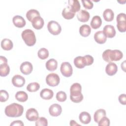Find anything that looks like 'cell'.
<instances>
[{
	"instance_id": "obj_6",
	"label": "cell",
	"mask_w": 126,
	"mask_h": 126,
	"mask_svg": "<svg viewBox=\"0 0 126 126\" xmlns=\"http://www.w3.org/2000/svg\"><path fill=\"white\" fill-rule=\"evenodd\" d=\"M60 70L62 74L66 77L71 76L73 73L72 67L68 62L63 63L61 65Z\"/></svg>"
},
{
	"instance_id": "obj_5",
	"label": "cell",
	"mask_w": 126,
	"mask_h": 126,
	"mask_svg": "<svg viewBox=\"0 0 126 126\" xmlns=\"http://www.w3.org/2000/svg\"><path fill=\"white\" fill-rule=\"evenodd\" d=\"M60 81L59 76L55 73H50L46 77V82L48 85L55 87L59 85Z\"/></svg>"
},
{
	"instance_id": "obj_33",
	"label": "cell",
	"mask_w": 126,
	"mask_h": 126,
	"mask_svg": "<svg viewBox=\"0 0 126 126\" xmlns=\"http://www.w3.org/2000/svg\"><path fill=\"white\" fill-rule=\"evenodd\" d=\"M40 88L39 84L37 82L31 83L27 86V90L30 92H35Z\"/></svg>"
},
{
	"instance_id": "obj_1",
	"label": "cell",
	"mask_w": 126,
	"mask_h": 126,
	"mask_svg": "<svg viewBox=\"0 0 126 126\" xmlns=\"http://www.w3.org/2000/svg\"><path fill=\"white\" fill-rule=\"evenodd\" d=\"M24 107L22 105L13 103L7 106L4 110L5 115L9 117H18L23 114Z\"/></svg>"
},
{
	"instance_id": "obj_37",
	"label": "cell",
	"mask_w": 126,
	"mask_h": 126,
	"mask_svg": "<svg viewBox=\"0 0 126 126\" xmlns=\"http://www.w3.org/2000/svg\"><path fill=\"white\" fill-rule=\"evenodd\" d=\"M9 97L8 93L3 90H0V102H5L8 100Z\"/></svg>"
},
{
	"instance_id": "obj_25",
	"label": "cell",
	"mask_w": 126,
	"mask_h": 126,
	"mask_svg": "<svg viewBox=\"0 0 126 126\" xmlns=\"http://www.w3.org/2000/svg\"><path fill=\"white\" fill-rule=\"evenodd\" d=\"M106 116L105 110L103 109H99L97 110L94 113V119L95 123H97L104 117Z\"/></svg>"
},
{
	"instance_id": "obj_17",
	"label": "cell",
	"mask_w": 126,
	"mask_h": 126,
	"mask_svg": "<svg viewBox=\"0 0 126 126\" xmlns=\"http://www.w3.org/2000/svg\"><path fill=\"white\" fill-rule=\"evenodd\" d=\"M90 17V13L85 10H81L77 14V18L78 20L82 22H86L88 21Z\"/></svg>"
},
{
	"instance_id": "obj_41",
	"label": "cell",
	"mask_w": 126,
	"mask_h": 126,
	"mask_svg": "<svg viewBox=\"0 0 126 126\" xmlns=\"http://www.w3.org/2000/svg\"><path fill=\"white\" fill-rule=\"evenodd\" d=\"M86 65H90L93 64L94 62V58L89 55H87L84 57Z\"/></svg>"
},
{
	"instance_id": "obj_26",
	"label": "cell",
	"mask_w": 126,
	"mask_h": 126,
	"mask_svg": "<svg viewBox=\"0 0 126 126\" xmlns=\"http://www.w3.org/2000/svg\"><path fill=\"white\" fill-rule=\"evenodd\" d=\"M103 17L106 21L110 22L114 19V13L112 9L107 8L104 11L103 13Z\"/></svg>"
},
{
	"instance_id": "obj_19",
	"label": "cell",
	"mask_w": 126,
	"mask_h": 126,
	"mask_svg": "<svg viewBox=\"0 0 126 126\" xmlns=\"http://www.w3.org/2000/svg\"><path fill=\"white\" fill-rule=\"evenodd\" d=\"M62 14V16L65 19L69 20L73 18L74 17L75 13L74 12L69 6H67L63 9Z\"/></svg>"
},
{
	"instance_id": "obj_27",
	"label": "cell",
	"mask_w": 126,
	"mask_h": 126,
	"mask_svg": "<svg viewBox=\"0 0 126 126\" xmlns=\"http://www.w3.org/2000/svg\"><path fill=\"white\" fill-rule=\"evenodd\" d=\"M75 66L78 68H83L86 66L85 60L83 57L78 56L74 59L73 61Z\"/></svg>"
},
{
	"instance_id": "obj_3",
	"label": "cell",
	"mask_w": 126,
	"mask_h": 126,
	"mask_svg": "<svg viewBox=\"0 0 126 126\" xmlns=\"http://www.w3.org/2000/svg\"><path fill=\"white\" fill-rule=\"evenodd\" d=\"M21 36L27 45L32 46L35 44L36 42V37L34 32L32 30H25L22 32Z\"/></svg>"
},
{
	"instance_id": "obj_11",
	"label": "cell",
	"mask_w": 126,
	"mask_h": 126,
	"mask_svg": "<svg viewBox=\"0 0 126 126\" xmlns=\"http://www.w3.org/2000/svg\"><path fill=\"white\" fill-rule=\"evenodd\" d=\"M103 32L106 37L112 38L116 35V30L113 26L107 25L103 28Z\"/></svg>"
},
{
	"instance_id": "obj_14",
	"label": "cell",
	"mask_w": 126,
	"mask_h": 126,
	"mask_svg": "<svg viewBox=\"0 0 126 126\" xmlns=\"http://www.w3.org/2000/svg\"><path fill=\"white\" fill-rule=\"evenodd\" d=\"M31 22L32 27L36 30L42 29L44 24V20L40 16H37L34 18Z\"/></svg>"
},
{
	"instance_id": "obj_35",
	"label": "cell",
	"mask_w": 126,
	"mask_h": 126,
	"mask_svg": "<svg viewBox=\"0 0 126 126\" xmlns=\"http://www.w3.org/2000/svg\"><path fill=\"white\" fill-rule=\"evenodd\" d=\"M35 125L36 126H47L48 125V121L45 117H39L36 121Z\"/></svg>"
},
{
	"instance_id": "obj_24",
	"label": "cell",
	"mask_w": 126,
	"mask_h": 126,
	"mask_svg": "<svg viewBox=\"0 0 126 126\" xmlns=\"http://www.w3.org/2000/svg\"><path fill=\"white\" fill-rule=\"evenodd\" d=\"M91 32V29L88 25L84 24L82 25L79 28V33L83 37L88 36Z\"/></svg>"
},
{
	"instance_id": "obj_42",
	"label": "cell",
	"mask_w": 126,
	"mask_h": 126,
	"mask_svg": "<svg viewBox=\"0 0 126 126\" xmlns=\"http://www.w3.org/2000/svg\"><path fill=\"white\" fill-rule=\"evenodd\" d=\"M117 22L119 21H126V15L124 13H120L119 14L116 18Z\"/></svg>"
},
{
	"instance_id": "obj_18",
	"label": "cell",
	"mask_w": 126,
	"mask_h": 126,
	"mask_svg": "<svg viewBox=\"0 0 126 126\" xmlns=\"http://www.w3.org/2000/svg\"><path fill=\"white\" fill-rule=\"evenodd\" d=\"M54 95V92L52 90L45 88L42 89L40 93V97L45 100H49L51 99Z\"/></svg>"
},
{
	"instance_id": "obj_4",
	"label": "cell",
	"mask_w": 126,
	"mask_h": 126,
	"mask_svg": "<svg viewBox=\"0 0 126 126\" xmlns=\"http://www.w3.org/2000/svg\"><path fill=\"white\" fill-rule=\"evenodd\" d=\"M47 29L49 32L54 35L59 34L62 31V28L60 25L57 22L53 20L48 22Z\"/></svg>"
},
{
	"instance_id": "obj_46",
	"label": "cell",
	"mask_w": 126,
	"mask_h": 126,
	"mask_svg": "<svg viewBox=\"0 0 126 126\" xmlns=\"http://www.w3.org/2000/svg\"><path fill=\"white\" fill-rule=\"evenodd\" d=\"M70 126H81L79 124H77L76 122V121H75L74 120H71L70 121Z\"/></svg>"
},
{
	"instance_id": "obj_34",
	"label": "cell",
	"mask_w": 126,
	"mask_h": 126,
	"mask_svg": "<svg viewBox=\"0 0 126 126\" xmlns=\"http://www.w3.org/2000/svg\"><path fill=\"white\" fill-rule=\"evenodd\" d=\"M66 94L63 91H59L56 94V99L59 102H63L66 99Z\"/></svg>"
},
{
	"instance_id": "obj_47",
	"label": "cell",
	"mask_w": 126,
	"mask_h": 126,
	"mask_svg": "<svg viewBox=\"0 0 126 126\" xmlns=\"http://www.w3.org/2000/svg\"><path fill=\"white\" fill-rule=\"evenodd\" d=\"M123 67H125V61H124L123 63L121 64V68L122 69H123Z\"/></svg>"
},
{
	"instance_id": "obj_30",
	"label": "cell",
	"mask_w": 126,
	"mask_h": 126,
	"mask_svg": "<svg viewBox=\"0 0 126 126\" xmlns=\"http://www.w3.org/2000/svg\"><path fill=\"white\" fill-rule=\"evenodd\" d=\"M15 98L20 102H25L28 98V94L24 91H18L15 95Z\"/></svg>"
},
{
	"instance_id": "obj_8",
	"label": "cell",
	"mask_w": 126,
	"mask_h": 126,
	"mask_svg": "<svg viewBox=\"0 0 126 126\" xmlns=\"http://www.w3.org/2000/svg\"><path fill=\"white\" fill-rule=\"evenodd\" d=\"M26 117L30 121H36L38 118V113L35 109L30 108L26 112Z\"/></svg>"
},
{
	"instance_id": "obj_13",
	"label": "cell",
	"mask_w": 126,
	"mask_h": 126,
	"mask_svg": "<svg viewBox=\"0 0 126 126\" xmlns=\"http://www.w3.org/2000/svg\"><path fill=\"white\" fill-rule=\"evenodd\" d=\"M12 22L14 26L17 28H22L26 25V21L23 17L20 15H16L12 18Z\"/></svg>"
},
{
	"instance_id": "obj_44",
	"label": "cell",
	"mask_w": 126,
	"mask_h": 126,
	"mask_svg": "<svg viewBox=\"0 0 126 126\" xmlns=\"http://www.w3.org/2000/svg\"><path fill=\"white\" fill-rule=\"evenodd\" d=\"M24 124H23V122L20 120H16L13 121L12 123H11L10 126H23Z\"/></svg>"
},
{
	"instance_id": "obj_12",
	"label": "cell",
	"mask_w": 126,
	"mask_h": 126,
	"mask_svg": "<svg viewBox=\"0 0 126 126\" xmlns=\"http://www.w3.org/2000/svg\"><path fill=\"white\" fill-rule=\"evenodd\" d=\"M118 70V66L115 63H109L105 67V72L109 76H113L115 74Z\"/></svg>"
},
{
	"instance_id": "obj_31",
	"label": "cell",
	"mask_w": 126,
	"mask_h": 126,
	"mask_svg": "<svg viewBox=\"0 0 126 126\" xmlns=\"http://www.w3.org/2000/svg\"><path fill=\"white\" fill-rule=\"evenodd\" d=\"M10 72V68L7 64H0V75L2 77L6 76Z\"/></svg>"
},
{
	"instance_id": "obj_45",
	"label": "cell",
	"mask_w": 126,
	"mask_h": 126,
	"mask_svg": "<svg viewBox=\"0 0 126 126\" xmlns=\"http://www.w3.org/2000/svg\"><path fill=\"white\" fill-rule=\"evenodd\" d=\"M7 59L2 56H0V64H3L7 63Z\"/></svg>"
},
{
	"instance_id": "obj_28",
	"label": "cell",
	"mask_w": 126,
	"mask_h": 126,
	"mask_svg": "<svg viewBox=\"0 0 126 126\" xmlns=\"http://www.w3.org/2000/svg\"><path fill=\"white\" fill-rule=\"evenodd\" d=\"M68 6H69L74 12L79 11L81 6L78 0H69L68 1Z\"/></svg>"
},
{
	"instance_id": "obj_2",
	"label": "cell",
	"mask_w": 126,
	"mask_h": 126,
	"mask_svg": "<svg viewBox=\"0 0 126 126\" xmlns=\"http://www.w3.org/2000/svg\"><path fill=\"white\" fill-rule=\"evenodd\" d=\"M103 59L108 62L111 63L112 61H118L120 60L123 57V53L119 50H105L102 53Z\"/></svg>"
},
{
	"instance_id": "obj_32",
	"label": "cell",
	"mask_w": 126,
	"mask_h": 126,
	"mask_svg": "<svg viewBox=\"0 0 126 126\" xmlns=\"http://www.w3.org/2000/svg\"><path fill=\"white\" fill-rule=\"evenodd\" d=\"M37 55L40 59L45 60L47 59L49 56V51L47 49L45 48H42L38 50Z\"/></svg>"
},
{
	"instance_id": "obj_40",
	"label": "cell",
	"mask_w": 126,
	"mask_h": 126,
	"mask_svg": "<svg viewBox=\"0 0 126 126\" xmlns=\"http://www.w3.org/2000/svg\"><path fill=\"white\" fill-rule=\"evenodd\" d=\"M83 6L88 9H91L93 7V3L91 0H81Z\"/></svg>"
},
{
	"instance_id": "obj_7",
	"label": "cell",
	"mask_w": 126,
	"mask_h": 126,
	"mask_svg": "<svg viewBox=\"0 0 126 126\" xmlns=\"http://www.w3.org/2000/svg\"><path fill=\"white\" fill-rule=\"evenodd\" d=\"M62 112V108L59 104L55 103L51 105L49 108V112L51 116L57 117L61 115Z\"/></svg>"
},
{
	"instance_id": "obj_39",
	"label": "cell",
	"mask_w": 126,
	"mask_h": 126,
	"mask_svg": "<svg viewBox=\"0 0 126 126\" xmlns=\"http://www.w3.org/2000/svg\"><path fill=\"white\" fill-rule=\"evenodd\" d=\"M70 98L71 100L75 103L80 102L83 99V95L81 93L79 95L75 96H70Z\"/></svg>"
},
{
	"instance_id": "obj_22",
	"label": "cell",
	"mask_w": 126,
	"mask_h": 126,
	"mask_svg": "<svg viewBox=\"0 0 126 126\" xmlns=\"http://www.w3.org/2000/svg\"><path fill=\"white\" fill-rule=\"evenodd\" d=\"M46 67L47 69L50 71L55 70L58 66V62L54 59H51L46 63Z\"/></svg>"
},
{
	"instance_id": "obj_10",
	"label": "cell",
	"mask_w": 126,
	"mask_h": 126,
	"mask_svg": "<svg viewBox=\"0 0 126 126\" xmlns=\"http://www.w3.org/2000/svg\"><path fill=\"white\" fill-rule=\"evenodd\" d=\"M12 83L16 87H22L25 84V79L21 75L17 74L12 77Z\"/></svg>"
},
{
	"instance_id": "obj_36",
	"label": "cell",
	"mask_w": 126,
	"mask_h": 126,
	"mask_svg": "<svg viewBox=\"0 0 126 126\" xmlns=\"http://www.w3.org/2000/svg\"><path fill=\"white\" fill-rule=\"evenodd\" d=\"M117 27L119 32H124L126 31V21L117 22Z\"/></svg>"
},
{
	"instance_id": "obj_38",
	"label": "cell",
	"mask_w": 126,
	"mask_h": 126,
	"mask_svg": "<svg viewBox=\"0 0 126 126\" xmlns=\"http://www.w3.org/2000/svg\"><path fill=\"white\" fill-rule=\"evenodd\" d=\"M99 126H109L110 125L109 119L106 116L103 117L98 123Z\"/></svg>"
},
{
	"instance_id": "obj_16",
	"label": "cell",
	"mask_w": 126,
	"mask_h": 126,
	"mask_svg": "<svg viewBox=\"0 0 126 126\" xmlns=\"http://www.w3.org/2000/svg\"><path fill=\"white\" fill-rule=\"evenodd\" d=\"M94 40L98 44H103L107 40V37L104 34L102 31H99L94 34Z\"/></svg>"
},
{
	"instance_id": "obj_9",
	"label": "cell",
	"mask_w": 126,
	"mask_h": 126,
	"mask_svg": "<svg viewBox=\"0 0 126 126\" xmlns=\"http://www.w3.org/2000/svg\"><path fill=\"white\" fill-rule=\"evenodd\" d=\"M20 71L25 75L30 74L32 71L33 67L32 64L29 62H24L20 65Z\"/></svg>"
},
{
	"instance_id": "obj_15",
	"label": "cell",
	"mask_w": 126,
	"mask_h": 126,
	"mask_svg": "<svg viewBox=\"0 0 126 126\" xmlns=\"http://www.w3.org/2000/svg\"><path fill=\"white\" fill-rule=\"evenodd\" d=\"M82 87L79 83H75L73 84L70 88V96H75L81 94Z\"/></svg>"
},
{
	"instance_id": "obj_23",
	"label": "cell",
	"mask_w": 126,
	"mask_h": 126,
	"mask_svg": "<svg viewBox=\"0 0 126 126\" xmlns=\"http://www.w3.org/2000/svg\"><path fill=\"white\" fill-rule=\"evenodd\" d=\"M13 46V42L9 39L4 38L1 41V47L4 50H10L12 49Z\"/></svg>"
},
{
	"instance_id": "obj_20",
	"label": "cell",
	"mask_w": 126,
	"mask_h": 126,
	"mask_svg": "<svg viewBox=\"0 0 126 126\" xmlns=\"http://www.w3.org/2000/svg\"><path fill=\"white\" fill-rule=\"evenodd\" d=\"M80 121L84 124H88L91 121V116L90 114L86 111L82 112L79 116Z\"/></svg>"
},
{
	"instance_id": "obj_21",
	"label": "cell",
	"mask_w": 126,
	"mask_h": 126,
	"mask_svg": "<svg viewBox=\"0 0 126 126\" xmlns=\"http://www.w3.org/2000/svg\"><path fill=\"white\" fill-rule=\"evenodd\" d=\"M102 24V20L100 16L95 15L94 16L91 21V26L94 29L99 28Z\"/></svg>"
},
{
	"instance_id": "obj_29",
	"label": "cell",
	"mask_w": 126,
	"mask_h": 126,
	"mask_svg": "<svg viewBox=\"0 0 126 126\" xmlns=\"http://www.w3.org/2000/svg\"><path fill=\"white\" fill-rule=\"evenodd\" d=\"M37 16H40V13L37 10L34 9L29 10L26 13V17L30 22H32L33 19Z\"/></svg>"
},
{
	"instance_id": "obj_43",
	"label": "cell",
	"mask_w": 126,
	"mask_h": 126,
	"mask_svg": "<svg viewBox=\"0 0 126 126\" xmlns=\"http://www.w3.org/2000/svg\"><path fill=\"white\" fill-rule=\"evenodd\" d=\"M119 101L120 103L123 105L126 104V94H121L119 95L118 97Z\"/></svg>"
}]
</instances>
